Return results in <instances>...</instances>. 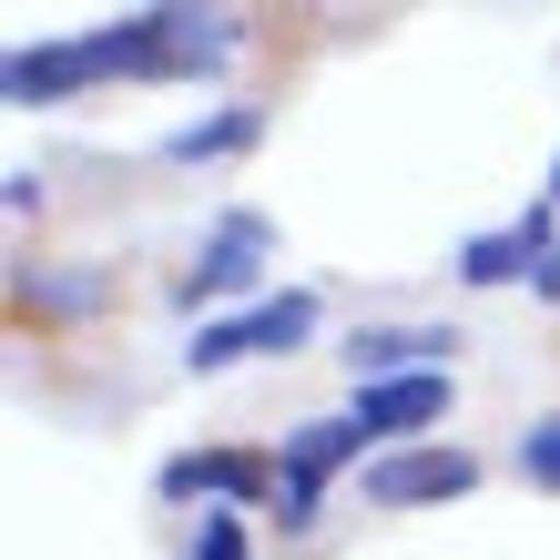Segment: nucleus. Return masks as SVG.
I'll return each instance as SVG.
<instances>
[{
    "label": "nucleus",
    "mask_w": 560,
    "mask_h": 560,
    "mask_svg": "<svg viewBox=\"0 0 560 560\" xmlns=\"http://www.w3.org/2000/svg\"><path fill=\"white\" fill-rule=\"evenodd\" d=\"M347 418L368 439H408V428H439L448 418V377H387V387H357Z\"/></svg>",
    "instance_id": "6e6552de"
},
{
    "label": "nucleus",
    "mask_w": 560,
    "mask_h": 560,
    "mask_svg": "<svg viewBox=\"0 0 560 560\" xmlns=\"http://www.w3.org/2000/svg\"><path fill=\"white\" fill-rule=\"evenodd\" d=\"M550 205H560V163H550Z\"/></svg>",
    "instance_id": "2eb2a0df"
},
{
    "label": "nucleus",
    "mask_w": 560,
    "mask_h": 560,
    "mask_svg": "<svg viewBox=\"0 0 560 560\" xmlns=\"http://www.w3.org/2000/svg\"><path fill=\"white\" fill-rule=\"evenodd\" d=\"M184 560H245V510H205V530L184 540Z\"/></svg>",
    "instance_id": "9b49d317"
},
{
    "label": "nucleus",
    "mask_w": 560,
    "mask_h": 560,
    "mask_svg": "<svg viewBox=\"0 0 560 560\" xmlns=\"http://www.w3.org/2000/svg\"><path fill=\"white\" fill-rule=\"evenodd\" d=\"M530 295H540V306H560V245L540 255V276H530Z\"/></svg>",
    "instance_id": "4468645a"
},
{
    "label": "nucleus",
    "mask_w": 560,
    "mask_h": 560,
    "mask_svg": "<svg viewBox=\"0 0 560 560\" xmlns=\"http://www.w3.org/2000/svg\"><path fill=\"white\" fill-rule=\"evenodd\" d=\"M92 72H103V51H92V42H51V51H11L0 92H11V103H61V92H82Z\"/></svg>",
    "instance_id": "1a4fd4ad"
},
{
    "label": "nucleus",
    "mask_w": 560,
    "mask_h": 560,
    "mask_svg": "<svg viewBox=\"0 0 560 560\" xmlns=\"http://www.w3.org/2000/svg\"><path fill=\"white\" fill-rule=\"evenodd\" d=\"M163 500H224V510H255V500H276V458H255V448H184V458H163Z\"/></svg>",
    "instance_id": "39448f33"
},
{
    "label": "nucleus",
    "mask_w": 560,
    "mask_h": 560,
    "mask_svg": "<svg viewBox=\"0 0 560 560\" xmlns=\"http://www.w3.org/2000/svg\"><path fill=\"white\" fill-rule=\"evenodd\" d=\"M448 357H458V326H357V337H347V377H357V387L448 377Z\"/></svg>",
    "instance_id": "423d86ee"
},
{
    "label": "nucleus",
    "mask_w": 560,
    "mask_h": 560,
    "mask_svg": "<svg viewBox=\"0 0 560 560\" xmlns=\"http://www.w3.org/2000/svg\"><path fill=\"white\" fill-rule=\"evenodd\" d=\"M368 448V428L357 418H306L285 439V489H276V530H316V489L347 469V458Z\"/></svg>",
    "instance_id": "7ed1b4c3"
},
{
    "label": "nucleus",
    "mask_w": 560,
    "mask_h": 560,
    "mask_svg": "<svg viewBox=\"0 0 560 560\" xmlns=\"http://www.w3.org/2000/svg\"><path fill=\"white\" fill-rule=\"evenodd\" d=\"M306 337H316V295L285 285V295H266V306H245V316L194 326V357H184V368L194 377H224V368H245V357H285V347H306Z\"/></svg>",
    "instance_id": "f257e3e1"
},
{
    "label": "nucleus",
    "mask_w": 560,
    "mask_h": 560,
    "mask_svg": "<svg viewBox=\"0 0 560 560\" xmlns=\"http://www.w3.org/2000/svg\"><path fill=\"white\" fill-rule=\"evenodd\" d=\"M520 479H530V489H560V418H540L530 439H520Z\"/></svg>",
    "instance_id": "f8f14e48"
},
{
    "label": "nucleus",
    "mask_w": 560,
    "mask_h": 560,
    "mask_svg": "<svg viewBox=\"0 0 560 560\" xmlns=\"http://www.w3.org/2000/svg\"><path fill=\"white\" fill-rule=\"evenodd\" d=\"M266 266H276V224L255 214V205H224V214H214V235L194 245V266L174 276V306H214V295H245Z\"/></svg>",
    "instance_id": "f03ea898"
},
{
    "label": "nucleus",
    "mask_w": 560,
    "mask_h": 560,
    "mask_svg": "<svg viewBox=\"0 0 560 560\" xmlns=\"http://www.w3.org/2000/svg\"><path fill=\"white\" fill-rule=\"evenodd\" d=\"M550 245H560V205H530L520 224H489V235L458 245V285H520V276H540Z\"/></svg>",
    "instance_id": "0eeeda50"
},
{
    "label": "nucleus",
    "mask_w": 560,
    "mask_h": 560,
    "mask_svg": "<svg viewBox=\"0 0 560 560\" xmlns=\"http://www.w3.org/2000/svg\"><path fill=\"white\" fill-rule=\"evenodd\" d=\"M255 133H266V113H245V103H235V113H214V122H184L163 153H174V163H224V153H245Z\"/></svg>",
    "instance_id": "9d476101"
},
{
    "label": "nucleus",
    "mask_w": 560,
    "mask_h": 560,
    "mask_svg": "<svg viewBox=\"0 0 560 560\" xmlns=\"http://www.w3.org/2000/svg\"><path fill=\"white\" fill-rule=\"evenodd\" d=\"M31 295H42V306H51V316H82V306H92V285H82V276H72V266H61V276H51V285H31Z\"/></svg>",
    "instance_id": "ddd939ff"
},
{
    "label": "nucleus",
    "mask_w": 560,
    "mask_h": 560,
    "mask_svg": "<svg viewBox=\"0 0 560 560\" xmlns=\"http://www.w3.org/2000/svg\"><path fill=\"white\" fill-rule=\"evenodd\" d=\"M368 510H428V500H458V489H479V458L469 448H387L368 458Z\"/></svg>",
    "instance_id": "20e7f679"
}]
</instances>
